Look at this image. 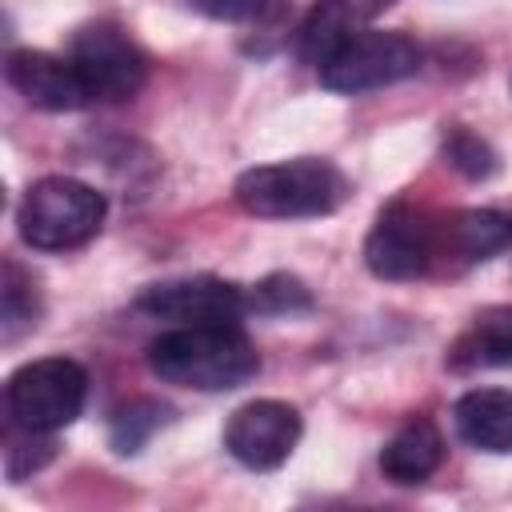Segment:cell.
I'll list each match as a JSON object with an SVG mask.
<instances>
[{
  "label": "cell",
  "instance_id": "cell-1",
  "mask_svg": "<svg viewBox=\"0 0 512 512\" xmlns=\"http://www.w3.org/2000/svg\"><path fill=\"white\" fill-rule=\"evenodd\" d=\"M148 368L176 388L228 392L260 372V356L240 324H184L152 340Z\"/></svg>",
  "mask_w": 512,
  "mask_h": 512
},
{
  "label": "cell",
  "instance_id": "cell-2",
  "mask_svg": "<svg viewBox=\"0 0 512 512\" xmlns=\"http://www.w3.org/2000/svg\"><path fill=\"white\" fill-rule=\"evenodd\" d=\"M352 196L348 176L320 156H296L280 164L248 168L236 180V204L260 220H308L328 216Z\"/></svg>",
  "mask_w": 512,
  "mask_h": 512
},
{
  "label": "cell",
  "instance_id": "cell-3",
  "mask_svg": "<svg viewBox=\"0 0 512 512\" xmlns=\"http://www.w3.org/2000/svg\"><path fill=\"white\" fill-rule=\"evenodd\" d=\"M104 216H108L104 192H96L92 184H84L76 176H44V180L28 184L16 224H20V236L28 248L64 252V248L88 244L100 232Z\"/></svg>",
  "mask_w": 512,
  "mask_h": 512
},
{
  "label": "cell",
  "instance_id": "cell-4",
  "mask_svg": "<svg viewBox=\"0 0 512 512\" xmlns=\"http://www.w3.org/2000/svg\"><path fill=\"white\" fill-rule=\"evenodd\" d=\"M88 396V372L68 356H44L8 376L4 412L8 428L20 432H60L68 428Z\"/></svg>",
  "mask_w": 512,
  "mask_h": 512
},
{
  "label": "cell",
  "instance_id": "cell-5",
  "mask_svg": "<svg viewBox=\"0 0 512 512\" xmlns=\"http://www.w3.org/2000/svg\"><path fill=\"white\" fill-rule=\"evenodd\" d=\"M420 60H424V52L412 36L364 28L356 36H348L320 64V84L328 92H340V96H360V92H372V88L416 76Z\"/></svg>",
  "mask_w": 512,
  "mask_h": 512
},
{
  "label": "cell",
  "instance_id": "cell-6",
  "mask_svg": "<svg viewBox=\"0 0 512 512\" xmlns=\"http://www.w3.org/2000/svg\"><path fill=\"white\" fill-rule=\"evenodd\" d=\"M68 60L76 64L92 104H120L132 100L148 80V56L144 48L112 20L84 24L72 36Z\"/></svg>",
  "mask_w": 512,
  "mask_h": 512
},
{
  "label": "cell",
  "instance_id": "cell-7",
  "mask_svg": "<svg viewBox=\"0 0 512 512\" xmlns=\"http://www.w3.org/2000/svg\"><path fill=\"white\" fill-rule=\"evenodd\" d=\"M436 252H440V228L404 200L388 204L364 240V264L380 280H416L428 272Z\"/></svg>",
  "mask_w": 512,
  "mask_h": 512
},
{
  "label": "cell",
  "instance_id": "cell-8",
  "mask_svg": "<svg viewBox=\"0 0 512 512\" xmlns=\"http://www.w3.org/2000/svg\"><path fill=\"white\" fill-rule=\"evenodd\" d=\"M140 312L152 320H168L176 328L184 324H240L248 312V296L216 276H188V280H164L140 292Z\"/></svg>",
  "mask_w": 512,
  "mask_h": 512
},
{
  "label": "cell",
  "instance_id": "cell-9",
  "mask_svg": "<svg viewBox=\"0 0 512 512\" xmlns=\"http://www.w3.org/2000/svg\"><path fill=\"white\" fill-rule=\"evenodd\" d=\"M300 432H304V424H300V412L292 404H284V400H252V404L232 412V420L224 428V448L244 468L272 472L292 456Z\"/></svg>",
  "mask_w": 512,
  "mask_h": 512
},
{
  "label": "cell",
  "instance_id": "cell-10",
  "mask_svg": "<svg viewBox=\"0 0 512 512\" xmlns=\"http://www.w3.org/2000/svg\"><path fill=\"white\" fill-rule=\"evenodd\" d=\"M4 76L40 112H76V108H88L92 104V96H88L76 64L72 60H60L52 52L16 48L4 60Z\"/></svg>",
  "mask_w": 512,
  "mask_h": 512
},
{
  "label": "cell",
  "instance_id": "cell-11",
  "mask_svg": "<svg viewBox=\"0 0 512 512\" xmlns=\"http://www.w3.org/2000/svg\"><path fill=\"white\" fill-rule=\"evenodd\" d=\"M392 4L396 0H316L308 20L300 24V56L320 68L348 36L364 32Z\"/></svg>",
  "mask_w": 512,
  "mask_h": 512
},
{
  "label": "cell",
  "instance_id": "cell-12",
  "mask_svg": "<svg viewBox=\"0 0 512 512\" xmlns=\"http://www.w3.org/2000/svg\"><path fill=\"white\" fill-rule=\"evenodd\" d=\"M456 432L464 444L508 456L512 452V392L508 388H472L452 408Z\"/></svg>",
  "mask_w": 512,
  "mask_h": 512
},
{
  "label": "cell",
  "instance_id": "cell-13",
  "mask_svg": "<svg viewBox=\"0 0 512 512\" xmlns=\"http://www.w3.org/2000/svg\"><path fill=\"white\" fill-rule=\"evenodd\" d=\"M444 460V436L432 420L412 416L380 452V468L392 484H420L428 480Z\"/></svg>",
  "mask_w": 512,
  "mask_h": 512
},
{
  "label": "cell",
  "instance_id": "cell-14",
  "mask_svg": "<svg viewBox=\"0 0 512 512\" xmlns=\"http://www.w3.org/2000/svg\"><path fill=\"white\" fill-rule=\"evenodd\" d=\"M452 368H504L512 364V304L480 312L448 352Z\"/></svg>",
  "mask_w": 512,
  "mask_h": 512
},
{
  "label": "cell",
  "instance_id": "cell-15",
  "mask_svg": "<svg viewBox=\"0 0 512 512\" xmlns=\"http://www.w3.org/2000/svg\"><path fill=\"white\" fill-rule=\"evenodd\" d=\"M512 240V220L496 208H468V212H456L444 232H440V244H448L460 260L476 264V260H488L496 256L504 244Z\"/></svg>",
  "mask_w": 512,
  "mask_h": 512
},
{
  "label": "cell",
  "instance_id": "cell-16",
  "mask_svg": "<svg viewBox=\"0 0 512 512\" xmlns=\"http://www.w3.org/2000/svg\"><path fill=\"white\" fill-rule=\"evenodd\" d=\"M40 320V296L32 288V276L20 272V264L4 260V280H0V340L16 344L24 332H32Z\"/></svg>",
  "mask_w": 512,
  "mask_h": 512
},
{
  "label": "cell",
  "instance_id": "cell-17",
  "mask_svg": "<svg viewBox=\"0 0 512 512\" xmlns=\"http://www.w3.org/2000/svg\"><path fill=\"white\" fill-rule=\"evenodd\" d=\"M168 416H172V408L160 404V400H132L128 408H120V412L112 416L108 440H112V448H116L120 456H132V452H140V448L148 444V436H152L160 424H168Z\"/></svg>",
  "mask_w": 512,
  "mask_h": 512
},
{
  "label": "cell",
  "instance_id": "cell-18",
  "mask_svg": "<svg viewBox=\"0 0 512 512\" xmlns=\"http://www.w3.org/2000/svg\"><path fill=\"white\" fill-rule=\"evenodd\" d=\"M248 308L268 312V316L304 312V308H312V292L304 288V280H296V276H288V272H276V276L260 280V284L248 292Z\"/></svg>",
  "mask_w": 512,
  "mask_h": 512
},
{
  "label": "cell",
  "instance_id": "cell-19",
  "mask_svg": "<svg viewBox=\"0 0 512 512\" xmlns=\"http://www.w3.org/2000/svg\"><path fill=\"white\" fill-rule=\"evenodd\" d=\"M444 152H448V164H452L456 172H464L468 180H488V176L496 172V152H492L480 136H472V132H464V128H456V132L444 140Z\"/></svg>",
  "mask_w": 512,
  "mask_h": 512
},
{
  "label": "cell",
  "instance_id": "cell-20",
  "mask_svg": "<svg viewBox=\"0 0 512 512\" xmlns=\"http://www.w3.org/2000/svg\"><path fill=\"white\" fill-rule=\"evenodd\" d=\"M12 432H20V428H12ZM4 460H8V476H12V480H20V476L44 468V464L52 460V440H48V432H24V440H8Z\"/></svg>",
  "mask_w": 512,
  "mask_h": 512
},
{
  "label": "cell",
  "instance_id": "cell-21",
  "mask_svg": "<svg viewBox=\"0 0 512 512\" xmlns=\"http://www.w3.org/2000/svg\"><path fill=\"white\" fill-rule=\"evenodd\" d=\"M200 16L208 20H224V24H240V20H256L272 0H188Z\"/></svg>",
  "mask_w": 512,
  "mask_h": 512
}]
</instances>
